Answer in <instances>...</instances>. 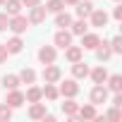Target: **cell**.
<instances>
[{
    "label": "cell",
    "mask_w": 122,
    "mask_h": 122,
    "mask_svg": "<svg viewBox=\"0 0 122 122\" xmlns=\"http://www.w3.org/2000/svg\"><path fill=\"white\" fill-rule=\"evenodd\" d=\"M60 96H65V98H74L77 93H79V84H77V79H65L62 84H60V91H57Z\"/></svg>",
    "instance_id": "1"
},
{
    "label": "cell",
    "mask_w": 122,
    "mask_h": 122,
    "mask_svg": "<svg viewBox=\"0 0 122 122\" xmlns=\"http://www.w3.org/2000/svg\"><path fill=\"white\" fill-rule=\"evenodd\" d=\"M43 115H46V103H41V101L31 103V108H29V117H31V120H43Z\"/></svg>",
    "instance_id": "13"
},
{
    "label": "cell",
    "mask_w": 122,
    "mask_h": 122,
    "mask_svg": "<svg viewBox=\"0 0 122 122\" xmlns=\"http://www.w3.org/2000/svg\"><path fill=\"white\" fill-rule=\"evenodd\" d=\"M72 24V15H67V12H55V26H60V29H67Z\"/></svg>",
    "instance_id": "20"
},
{
    "label": "cell",
    "mask_w": 122,
    "mask_h": 122,
    "mask_svg": "<svg viewBox=\"0 0 122 122\" xmlns=\"http://www.w3.org/2000/svg\"><path fill=\"white\" fill-rule=\"evenodd\" d=\"M53 41H55V46H57V48H62V50H65V48L72 43V31H67V29H60V31L55 34V38H53Z\"/></svg>",
    "instance_id": "7"
},
{
    "label": "cell",
    "mask_w": 122,
    "mask_h": 122,
    "mask_svg": "<svg viewBox=\"0 0 122 122\" xmlns=\"http://www.w3.org/2000/svg\"><path fill=\"white\" fill-rule=\"evenodd\" d=\"M5 103L15 110V108H19V105L24 103V93H22L19 89H10V93H7V101H5Z\"/></svg>",
    "instance_id": "9"
},
{
    "label": "cell",
    "mask_w": 122,
    "mask_h": 122,
    "mask_svg": "<svg viewBox=\"0 0 122 122\" xmlns=\"http://www.w3.org/2000/svg\"><path fill=\"white\" fill-rule=\"evenodd\" d=\"M10 26V17H7V12H0V31H5Z\"/></svg>",
    "instance_id": "32"
},
{
    "label": "cell",
    "mask_w": 122,
    "mask_h": 122,
    "mask_svg": "<svg viewBox=\"0 0 122 122\" xmlns=\"http://www.w3.org/2000/svg\"><path fill=\"white\" fill-rule=\"evenodd\" d=\"M89 74H91L93 84H105V79H108V70H105V67H96V70H89Z\"/></svg>",
    "instance_id": "19"
},
{
    "label": "cell",
    "mask_w": 122,
    "mask_h": 122,
    "mask_svg": "<svg viewBox=\"0 0 122 122\" xmlns=\"http://www.w3.org/2000/svg\"><path fill=\"white\" fill-rule=\"evenodd\" d=\"M5 48H7V53H10V55H17V53H22V48H24V41H22L19 36H15V38H10V41L5 43Z\"/></svg>",
    "instance_id": "16"
},
{
    "label": "cell",
    "mask_w": 122,
    "mask_h": 122,
    "mask_svg": "<svg viewBox=\"0 0 122 122\" xmlns=\"http://www.w3.org/2000/svg\"><path fill=\"white\" fill-rule=\"evenodd\" d=\"M105 81H108L110 91H115V93H117V91H122V77H120V74H112V77L108 74V79H105Z\"/></svg>",
    "instance_id": "25"
},
{
    "label": "cell",
    "mask_w": 122,
    "mask_h": 122,
    "mask_svg": "<svg viewBox=\"0 0 122 122\" xmlns=\"http://www.w3.org/2000/svg\"><path fill=\"white\" fill-rule=\"evenodd\" d=\"M60 77H62V72H60V67L57 65H46L43 67V81H48V84H55V81H60Z\"/></svg>",
    "instance_id": "3"
},
{
    "label": "cell",
    "mask_w": 122,
    "mask_h": 122,
    "mask_svg": "<svg viewBox=\"0 0 122 122\" xmlns=\"http://www.w3.org/2000/svg\"><path fill=\"white\" fill-rule=\"evenodd\" d=\"M62 7H65L62 0H48V3H46V10H48V12H60Z\"/></svg>",
    "instance_id": "28"
},
{
    "label": "cell",
    "mask_w": 122,
    "mask_h": 122,
    "mask_svg": "<svg viewBox=\"0 0 122 122\" xmlns=\"http://www.w3.org/2000/svg\"><path fill=\"white\" fill-rule=\"evenodd\" d=\"M24 7H34V5H41V0H22Z\"/></svg>",
    "instance_id": "35"
},
{
    "label": "cell",
    "mask_w": 122,
    "mask_h": 122,
    "mask_svg": "<svg viewBox=\"0 0 122 122\" xmlns=\"http://www.w3.org/2000/svg\"><path fill=\"white\" fill-rule=\"evenodd\" d=\"M7 29H12V31H15L17 36H19V34H24V31L29 29V17H22V15H15V17L10 19V26H7Z\"/></svg>",
    "instance_id": "2"
},
{
    "label": "cell",
    "mask_w": 122,
    "mask_h": 122,
    "mask_svg": "<svg viewBox=\"0 0 122 122\" xmlns=\"http://www.w3.org/2000/svg\"><path fill=\"white\" fill-rule=\"evenodd\" d=\"M112 17H115V19H122V5H117V7L112 10Z\"/></svg>",
    "instance_id": "36"
},
{
    "label": "cell",
    "mask_w": 122,
    "mask_h": 122,
    "mask_svg": "<svg viewBox=\"0 0 122 122\" xmlns=\"http://www.w3.org/2000/svg\"><path fill=\"white\" fill-rule=\"evenodd\" d=\"M7 48H5V43H0V62H5V60H7Z\"/></svg>",
    "instance_id": "33"
},
{
    "label": "cell",
    "mask_w": 122,
    "mask_h": 122,
    "mask_svg": "<svg viewBox=\"0 0 122 122\" xmlns=\"http://www.w3.org/2000/svg\"><path fill=\"white\" fill-rule=\"evenodd\" d=\"M77 110H79V103H74L72 98H67V101L62 103V112H65L67 117H77Z\"/></svg>",
    "instance_id": "23"
},
{
    "label": "cell",
    "mask_w": 122,
    "mask_h": 122,
    "mask_svg": "<svg viewBox=\"0 0 122 122\" xmlns=\"http://www.w3.org/2000/svg\"><path fill=\"white\" fill-rule=\"evenodd\" d=\"M115 3H120V0H115Z\"/></svg>",
    "instance_id": "39"
},
{
    "label": "cell",
    "mask_w": 122,
    "mask_h": 122,
    "mask_svg": "<svg viewBox=\"0 0 122 122\" xmlns=\"http://www.w3.org/2000/svg\"><path fill=\"white\" fill-rule=\"evenodd\" d=\"M112 105H115V108H122V93H120V91L115 93V98H112Z\"/></svg>",
    "instance_id": "34"
},
{
    "label": "cell",
    "mask_w": 122,
    "mask_h": 122,
    "mask_svg": "<svg viewBox=\"0 0 122 122\" xmlns=\"http://www.w3.org/2000/svg\"><path fill=\"white\" fill-rule=\"evenodd\" d=\"M10 117H12V108H10L7 103H5V105H0V122H7Z\"/></svg>",
    "instance_id": "29"
},
{
    "label": "cell",
    "mask_w": 122,
    "mask_h": 122,
    "mask_svg": "<svg viewBox=\"0 0 122 122\" xmlns=\"http://www.w3.org/2000/svg\"><path fill=\"white\" fill-rule=\"evenodd\" d=\"M89 17H91V26H96V29H103V26L108 24V12H105V10H96V7H93Z\"/></svg>",
    "instance_id": "4"
},
{
    "label": "cell",
    "mask_w": 122,
    "mask_h": 122,
    "mask_svg": "<svg viewBox=\"0 0 122 122\" xmlns=\"http://www.w3.org/2000/svg\"><path fill=\"white\" fill-rule=\"evenodd\" d=\"M38 60H41L43 65L55 62V48H53V46H41V48H38Z\"/></svg>",
    "instance_id": "8"
},
{
    "label": "cell",
    "mask_w": 122,
    "mask_h": 122,
    "mask_svg": "<svg viewBox=\"0 0 122 122\" xmlns=\"http://www.w3.org/2000/svg\"><path fill=\"white\" fill-rule=\"evenodd\" d=\"M46 15H48V10H46L43 5H34L31 12H29V24H41V22H46Z\"/></svg>",
    "instance_id": "6"
},
{
    "label": "cell",
    "mask_w": 122,
    "mask_h": 122,
    "mask_svg": "<svg viewBox=\"0 0 122 122\" xmlns=\"http://www.w3.org/2000/svg\"><path fill=\"white\" fill-rule=\"evenodd\" d=\"M72 74H74V79H86L89 77V65L81 62V60L72 62Z\"/></svg>",
    "instance_id": "10"
},
{
    "label": "cell",
    "mask_w": 122,
    "mask_h": 122,
    "mask_svg": "<svg viewBox=\"0 0 122 122\" xmlns=\"http://www.w3.org/2000/svg\"><path fill=\"white\" fill-rule=\"evenodd\" d=\"M98 43H101L98 34H89V31H86V34H81V46H84L86 50H93Z\"/></svg>",
    "instance_id": "12"
},
{
    "label": "cell",
    "mask_w": 122,
    "mask_h": 122,
    "mask_svg": "<svg viewBox=\"0 0 122 122\" xmlns=\"http://www.w3.org/2000/svg\"><path fill=\"white\" fill-rule=\"evenodd\" d=\"M3 7H5V12H7L10 17H15V15L22 12L24 5H22V0H5V5H3Z\"/></svg>",
    "instance_id": "17"
},
{
    "label": "cell",
    "mask_w": 122,
    "mask_h": 122,
    "mask_svg": "<svg viewBox=\"0 0 122 122\" xmlns=\"http://www.w3.org/2000/svg\"><path fill=\"white\" fill-rule=\"evenodd\" d=\"M22 81H19V77L17 74H5L3 77V86H5V91H10V89H17Z\"/></svg>",
    "instance_id": "24"
},
{
    "label": "cell",
    "mask_w": 122,
    "mask_h": 122,
    "mask_svg": "<svg viewBox=\"0 0 122 122\" xmlns=\"http://www.w3.org/2000/svg\"><path fill=\"white\" fill-rule=\"evenodd\" d=\"M41 98H43V93H41L38 86H31V89L26 91V96H24V101H29V103H36V101H41Z\"/></svg>",
    "instance_id": "27"
},
{
    "label": "cell",
    "mask_w": 122,
    "mask_h": 122,
    "mask_svg": "<svg viewBox=\"0 0 122 122\" xmlns=\"http://www.w3.org/2000/svg\"><path fill=\"white\" fill-rule=\"evenodd\" d=\"M41 93H43L48 101H57V96H60V93H57V89H55L53 84H48V81H46V86L41 89Z\"/></svg>",
    "instance_id": "26"
},
{
    "label": "cell",
    "mask_w": 122,
    "mask_h": 122,
    "mask_svg": "<svg viewBox=\"0 0 122 122\" xmlns=\"http://www.w3.org/2000/svg\"><path fill=\"white\" fill-rule=\"evenodd\" d=\"M72 29V36H81V34H86V29H89V24H86V19H77V22H72L70 24Z\"/></svg>",
    "instance_id": "21"
},
{
    "label": "cell",
    "mask_w": 122,
    "mask_h": 122,
    "mask_svg": "<svg viewBox=\"0 0 122 122\" xmlns=\"http://www.w3.org/2000/svg\"><path fill=\"white\" fill-rule=\"evenodd\" d=\"M110 50H112V53H122V38H120V36H115V38L110 41Z\"/></svg>",
    "instance_id": "30"
},
{
    "label": "cell",
    "mask_w": 122,
    "mask_h": 122,
    "mask_svg": "<svg viewBox=\"0 0 122 122\" xmlns=\"http://www.w3.org/2000/svg\"><path fill=\"white\" fill-rule=\"evenodd\" d=\"M96 105L93 103H89V105H81L79 110H77V117H81V120H96Z\"/></svg>",
    "instance_id": "14"
},
{
    "label": "cell",
    "mask_w": 122,
    "mask_h": 122,
    "mask_svg": "<svg viewBox=\"0 0 122 122\" xmlns=\"http://www.w3.org/2000/svg\"><path fill=\"white\" fill-rule=\"evenodd\" d=\"M108 101V89L103 86V84H96L93 89H91V103L93 105H101V103H105Z\"/></svg>",
    "instance_id": "5"
},
{
    "label": "cell",
    "mask_w": 122,
    "mask_h": 122,
    "mask_svg": "<svg viewBox=\"0 0 122 122\" xmlns=\"http://www.w3.org/2000/svg\"><path fill=\"white\" fill-rule=\"evenodd\" d=\"M103 117H108V120H122V112H120V108H115V105H112V110H108Z\"/></svg>",
    "instance_id": "31"
},
{
    "label": "cell",
    "mask_w": 122,
    "mask_h": 122,
    "mask_svg": "<svg viewBox=\"0 0 122 122\" xmlns=\"http://www.w3.org/2000/svg\"><path fill=\"white\" fill-rule=\"evenodd\" d=\"M62 3H65V5H77L79 0H62Z\"/></svg>",
    "instance_id": "37"
},
{
    "label": "cell",
    "mask_w": 122,
    "mask_h": 122,
    "mask_svg": "<svg viewBox=\"0 0 122 122\" xmlns=\"http://www.w3.org/2000/svg\"><path fill=\"white\" fill-rule=\"evenodd\" d=\"M3 5H5V0H0V7H3Z\"/></svg>",
    "instance_id": "38"
},
{
    "label": "cell",
    "mask_w": 122,
    "mask_h": 122,
    "mask_svg": "<svg viewBox=\"0 0 122 122\" xmlns=\"http://www.w3.org/2000/svg\"><path fill=\"white\" fill-rule=\"evenodd\" d=\"M81 55H84V48H79V46H67L65 48V57L70 60V62H77V60H81Z\"/></svg>",
    "instance_id": "11"
},
{
    "label": "cell",
    "mask_w": 122,
    "mask_h": 122,
    "mask_svg": "<svg viewBox=\"0 0 122 122\" xmlns=\"http://www.w3.org/2000/svg\"><path fill=\"white\" fill-rule=\"evenodd\" d=\"M93 50H96V57L101 60V62H103V60H110V57H112V50H110V43H98V46H96Z\"/></svg>",
    "instance_id": "15"
},
{
    "label": "cell",
    "mask_w": 122,
    "mask_h": 122,
    "mask_svg": "<svg viewBox=\"0 0 122 122\" xmlns=\"http://www.w3.org/2000/svg\"><path fill=\"white\" fill-rule=\"evenodd\" d=\"M91 10H93V3H89V0H84V3L79 0V3H77V17L79 19H86L91 15Z\"/></svg>",
    "instance_id": "18"
},
{
    "label": "cell",
    "mask_w": 122,
    "mask_h": 122,
    "mask_svg": "<svg viewBox=\"0 0 122 122\" xmlns=\"http://www.w3.org/2000/svg\"><path fill=\"white\" fill-rule=\"evenodd\" d=\"M17 77H19V81H22V84H34V81H36V72H34L31 67H24Z\"/></svg>",
    "instance_id": "22"
}]
</instances>
